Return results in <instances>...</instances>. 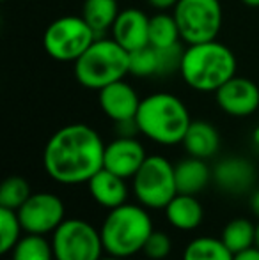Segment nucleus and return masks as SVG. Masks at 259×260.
Wrapping results in <instances>:
<instances>
[{
	"instance_id": "nucleus-11",
	"label": "nucleus",
	"mask_w": 259,
	"mask_h": 260,
	"mask_svg": "<svg viewBox=\"0 0 259 260\" xmlns=\"http://www.w3.org/2000/svg\"><path fill=\"white\" fill-rule=\"evenodd\" d=\"M215 101L225 115L245 119L259 112V87L252 80L236 75L215 92Z\"/></svg>"
},
{
	"instance_id": "nucleus-32",
	"label": "nucleus",
	"mask_w": 259,
	"mask_h": 260,
	"mask_svg": "<svg viewBox=\"0 0 259 260\" xmlns=\"http://www.w3.org/2000/svg\"><path fill=\"white\" fill-rule=\"evenodd\" d=\"M240 2L247 7H254V9H257L259 7V0H240Z\"/></svg>"
},
{
	"instance_id": "nucleus-1",
	"label": "nucleus",
	"mask_w": 259,
	"mask_h": 260,
	"mask_svg": "<svg viewBox=\"0 0 259 260\" xmlns=\"http://www.w3.org/2000/svg\"><path fill=\"white\" fill-rule=\"evenodd\" d=\"M105 142L94 127L73 122L57 129L43 151V167L59 184H87L103 168Z\"/></svg>"
},
{
	"instance_id": "nucleus-18",
	"label": "nucleus",
	"mask_w": 259,
	"mask_h": 260,
	"mask_svg": "<svg viewBox=\"0 0 259 260\" xmlns=\"http://www.w3.org/2000/svg\"><path fill=\"white\" fill-rule=\"evenodd\" d=\"M183 147L188 152V156L210 159L218 152L220 135L213 124L206 122V120H192L183 138Z\"/></svg>"
},
{
	"instance_id": "nucleus-14",
	"label": "nucleus",
	"mask_w": 259,
	"mask_h": 260,
	"mask_svg": "<svg viewBox=\"0 0 259 260\" xmlns=\"http://www.w3.org/2000/svg\"><path fill=\"white\" fill-rule=\"evenodd\" d=\"M149 18L138 7L121 9L110 28L112 38L130 53L144 48L149 45Z\"/></svg>"
},
{
	"instance_id": "nucleus-23",
	"label": "nucleus",
	"mask_w": 259,
	"mask_h": 260,
	"mask_svg": "<svg viewBox=\"0 0 259 260\" xmlns=\"http://www.w3.org/2000/svg\"><path fill=\"white\" fill-rule=\"evenodd\" d=\"M130 75L137 78H153V76H165L163 71L162 50L148 45L140 50L130 53Z\"/></svg>"
},
{
	"instance_id": "nucleus-8",
	"label": "nucleus",
	"mask_w": 259,
	"mask_h": 260,
	"mask_svg": "<svg viewBox=\"0 0 259 260\" xmlns=\"http://www.w3.org/2000/svg\"><path fill=\"white\" fill-rule=\"evenodd\" d=\"M185 45L213 41L222 28L220 0H180L172 9Z\"/></svg>"
},
{
	"instance_id": "nucleus-29",
	"label": "nucleus",
	"mask_w": 259,
	"mask_h": 260,
	"mask_svg": "<svg viewBox=\"0 0 259 260\" xmlns=\"http://www.w3.org/2000/svg\"><path fill=\"white\" fill-rule=\"evenodd\" d=\"M156 11H172L180 0H146Z\"/></svg>"
},
{
	"instance_id": "nucleus-19",
	"label": "nucleus",
	"mask_w": 259,
	"mask_h": 260,
	"mask_svg": "<svg viewBox=\"0 0 259 260\" xmlns=\"http://www.w3.org/2000/svg\"><path fill=\"white\" fill-rule=\"evenodd\" d=\"M174 174H176L178 193H187V195L200 193L211 181V170L206 165V159L194 156L185 157L174 165Z\"/></svg>"
},
{
	"instance_id": "nucleus-17",
	"label": "nucleus",
	"mask_w": 259,
	"mask_h": 260,
	"mask_svg": "<svg viewBox=\"0 0 259 260\" xmlns=\"http://www.w3.org/2000/svg\"><path fill=\"white\" fill-rule=\"evenodd\" d=\"M163 211H165L170 225L178 230H183V232L195 230L204 218V209L197 200V197L187 195V193H178Z\"/></svg>"
},
{
	"instance_id": "nucleus-10",
	"label": "nucleus",
	"mask_w": 259,
	"mask_h": 260,
	"mask_svg": "<svg viewBox=\"0 0 259 260\" xmlns=\"http://www.w3.org/2000/svg\"><path fill=\"white\" fill-rule=\"evenodd\" d=\"M18 218L21 221L25 234L46 236L53 234L55 229L64 221V204L55 193L39 191L32 193L28 200L18 209Z\"/></svg>"
},
{
	"instance_id": "nucleus-15",
	"label": "nucleus",
	"mask_w": 259,
	"mask_h": 260,
	"mask_svg": "<svg viewBox=\"0 0 259 260\" xmlns=\"http://www.w3.org/2000/svg\"><path fill=\"white\" fill-rule=\"evenodd\" d=\"M256 168L245 157L231 156L218 161L217 167L213 168V181L217 186L225 193L231 195H240L252 188L256 182Z\"/></svg>"
},
{
	"instance_id": "nucleus-27",
	"label": "nucleus",
	"mask_w": 259,
	"mask_h": 260,
	"mask_svg": "<svg viewBox=\"0 0 259 260\" xmlns=\"http://www.w3.org/2000/svg\"><path fill=\"white\" fill-rule=\"evenodd\" d=\"M23 226L13 209L0 207V253H9L21 239Z\"/></svg>"
},
{
	"instance_id": "nucleus-35",
	"label": "nucleus",
	"mask_w": 259,
	"mask_h": 260,
	"mask_svg": "<svg viewBox=\"0 0 259 260\" xmlns=\"http://www.w3.org/2000/svg\"><path fill=\"white\" fill-rule=\"evenodd\" d=\"M254 246L259 248V221L256 223V244H254Z\"/></svg>"
},
{
	"instance_id": "nucleus-26",
	"label": "nucleus",
	"mask_w": 259,
	"mask_h": 260,
	"mask_svg": "<svg viewBox=\"0 0 259 260\" xmlns=\"http://www.w3.org/2000/svg\"><path fill=\"white\" fill-rule=\"evenodd\" d=\"M32 195L31 184L25 177L11 175L0 186V207L18 211Z\"/></svg>"
},
{
	"instance_id": "nucleus-3",
	"label": "nucleus",
	"mask_w": 259,
	"mask_h": 260,
	"mask_svg": "<svg viewBox=\"0 0 259 260\" xmlns=\"http://www.w3.org/2000/svg\"><path fill=\"white\" fill-rule=\"evenodd\" d=\"M138 133L158 145L183 144L192 117L185 101L170 92H153L142 98L137 117Z\"/></svg>"
},
{
	"instance_id": "nucleus-13",
	"label": "nucleus",
	"mask_w": 259,
	"mask_h": 260,
	"mask_svg": "<svg viewBox=\"0 0 259 260\" xmlns=\"http://www.w3.org/2000/svg\"><path fill=\"white\" fill-rule=\"evenodd\" d=\"M140 101L137 90L126 80H119L98 90V103L101 112L116 124L133 120L137 117Z\"/></svg>"
},
{
	"instance_id": "nucleus-6",
	"label": "nucleus",
	"mask_w": 259,
	"mask_h": 260,
	"mask_svg": "<svg viewBox=\"0 0 259 260\" xmlns=\"http://www.w3.org/2000/svg\"><path fill=\"white\" fill-rule=\"evenodd\" d=\"M131 189L146 209H165L178 195L174 165L163 156H148L131 177Z\"/></svg>"
},
{
	"instance_id": "nucleus-34",
	"label": "nucleus",
	"mask_w": 259,
	"mask_h": 260,
	"mask_svg": "<svg viewBox=\"0 0 259 260\" xmlns=\"http://www.w3.org/2000/svg\"><path fill=\"white\" fill-rule=\"evenodd\" d=\"M100 260H126L123 257H114V255H108V257H101Z\"/></svg>"
},
{
	"instance_id": "nucleus-5",
	"label": "nucleus",
	"mask_w": 259,
	"mask_h": 260,
	"mask_svg": "<svg viewBox=\"0 0 259 260\" xmlns=\"http://www.w3.org/2000/svg\"><path fill=\"white\" fill-rule=\"evenodd\" d=\"M153 230L155 229L148 209L135 204H123L108 211L100 234L108 255L130 258L144 250Z\"/></svg>"
},
{
	"instance_id": "nucleus-2",
	"label": "nucleus",
	"mask_w": 259,
	"mask_h": 260,
	"mask_svg": "<svg viewBox=\"0 0 259 260\" xmlns=\"http://www.w3.org/2000/svg\"><path fill=\"white\" fill-rule=\"evenodd\" d=\"M236 68L238 64L233 50L213 39L185 46L180 75L195 92L215 94L225 82L236 76Z\"/></svg>"
},
{
	"instance_id": "nucleus-7",
	"label": "nucleus",
	"mask_w": 259,
	"mask_h": 260,
	"mask_svg": "<svg viewBox=\"0 0 259 260\" xmlns=\"http://www.w3.org/2000/svg\"><path fill=\"white\" fill-rule=\"evenodd\" d=\"M98 38L83 16L66 14L46 27L43 34V48L57 62H75Z\"/></svg>"
},
{
	"instance_id": "nucleus-31",
	"label": "nucleus",
	"mask_w": 259,
	"mask_h": 260,
	"mask_svg": "<svg viewBox=\"0 0 259 260\" xmlns=\"http://www.w3.org/2000/svg\"><path fill=\"white\" fill-rule=\"evenodd\" d=\"M250 207H252L254 214L259 218V188L252 193V197H250Z\"/></svg>"
},
{
	"instance_id": "nucleus-24",
	"label": "nucleus",
	"mask_w": 259,
	"mask_h": 260,
	"mask_svg": "<svg viewBox=\"0 0 259 260\" xmlns=\"http://www.w3.org/2000/svg\"><path fill=\"white\" fill-rule=\"evenodd\" d=\"M183 260H235V253L222 243V239L200 236L187 244Z\"/></svg>"
},
{
	"instance_id": "nucleus-30",
	"label": "nucleus",
	"mask_w": 259,
	"mask_h": 260,
	"mask_svg": "<svg viewBox=\"0 0 259 260\" xmlns=\"http://www.w3.org/2000/svg\"><path fill=\"white\" fill-rule=\"evenodd\" d=\"M235 260H259V248L250 246L240 253H235Z\"/></svg>"
},
{
	"instance_id": "nucleus-16",
	"label": "nucleus",
	"mask_w": 259,
	"mask_h": 260,
	"mask_svg": "<svg viewBox=\"0 0 259 260\" xmlns=\"http://www.w3.org/2000/svg\"><path fill=\"white\" fill-rule=\"evenodd\" d=\"M87 186H89V193L94 202L100 204L101 207H107L108 211L126 204V199H128L126 179L119 177L118 174L107 168H101L98 174H94Z\"/></svg>"
},
{
	"instance_id": "nucleus-33",
	"label": "nucleus",
	"mask_w": 259,
	"mask_h": 260,
	"mask_svg": "<svg viewBox=\"0 0 259 260\" xmlns=\"http://www.w3.org/2000/svg\"><path fill=\"white\" fill-rule=\"evenodd\" d=\"M252 144H254V147L259 149V126L256 127V131L252 133Z\"/></svg>"
},
{
	"instance_id": "nucleus-12",
	"label": "nucleus",
	"mask_w": 259,
	"mask_h": 260,
	"mask_svg": "<svg viewBox=\"0 0 259 260\" xmlns=\"http://www.w3.org/2000/svg\"><path fill=\"white\" fill-rule=\"evenodd\" d=\"M146 149L135 137H118L105 145L103 168L123 179H131L146 161Z\"/></svg>"
},
{
	"instance_id": "nucleus-36",
	"label": "nucleus",
	"mask_w": 259,
	"mask_h": 260,
	"mask_svg": "<svg viewBox=\"0 0 259 260\" xmlns=\"http://www.w3.org/2000/svg\"><path fill=\"white\" fill-rule=\"evenodd\" d=\"M257 115H259V112H257Z\"/></svg>"
},
{
	"instance_id": "nucleus-21",
	"label": "nucleus",
	"mask_w": 259,
	"mask_h": 260,
	"mask_svg": "<svg viewBox=\"0 0 259 260\" xmlns=\"http://www.w3.org/2000/svg\"><path fill=\"white\" fill-rule=\"evenodd\" d=\"M119 0H83L82 16L98 36L110 30L119 14Z\"/></svg>"
},
{
	"instance_id": "nucleus-25",
	"label": "nucleus",
	"mask_w": 259,
	"mask_h": 260,
	"mask_svg": "<svg viewBox=\"0 0 259 260\" xmlns=\"http://www.w3.org/2000/svg\"><path fill=\"white\" fill-rule=\"evenodd\" d=\"M11 260H55V255L52 243L45 236L27 234L11 250Z\"/></svg>"
},
{
	"instance_id": "nucleus-4",
	"label": "nucleus",
	"mask_w": 259,
	"mask_h": 260,
	"mask_svg": "<svg viewBox=\"0 0 259 260\" xmlns=\"http://www.w3.org/2000/svg\"><path fill=\"white\" fill-rule=\"evenodd\" d=\"M76 82L89 90H101L130 75V52L114 38L98 36L93 45L73 62Z\"/></svg>"
},
{
	"instance_id": "nucleus-20",
	"label": "nucleus",
	"mask_w": 259,
	"mask_h": 260,
	"mask_svg": "<svg viewBox=\"0 0 259 260\" xmlns=\"http://www.w3.org/2000/svg\"><path fill=\"white\" fill-rule=\"evenodd\" d=\"M180 43L183 41L174 14L169 11H156V14L149 18V45L155 48H169Z\"/></svg>"
},
{
	"instance_id": "nucleus-22",
	"label": "nucleus",
	"mask_w": 259,
	"mask_h": 260,
	"mask_svg": "<svg viewBox=\"0 0 259 260\" xmlns=\"http://www.w3.org/2000/svg\"><path fill=\"white\" fill-rule=\"evenodd\" d=\"M220 239L233 253H240L256 244V225L247 218H235L222 229Z\"/></svg>"
},
{
	"instance_id": "nucleus-9",
	"label": "nucleus",
	"mask_w": 259,
	"mask_h": 260,
	"mask_svg": "<svg viewBox=\"0 0 259 260\" xmlns=\"http://www.w3.org/2000/svg\"><path fill=\"white\" fill-rule=\"evenodd\" d=\"M55 260H100L103 255L101 234L80 218L64 219L52 234Z\"/></svg>"
},
{
	"instance_id": "nucleus-28",
	"label": "nucleus",
	"mask_w": 259,
	"mask_h": 260,
	"mask_svg": "<svg viewBox=\"0 0 259 260\" xmlns=\"http://www.w3.org/2000/svg\"><path fill=\"white\" fill-rule=\"evenodd\" d=\"M172 250V241L162 230H153L144 244V253L151 260H163Z\"/></svg>"
}]
</instances>
